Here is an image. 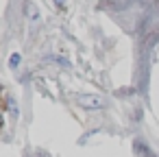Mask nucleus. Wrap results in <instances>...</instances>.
Returning a JSON list of instances; mask_svg holds the SVG:
<instances>
[{
	"label": "nucleus",
	"instance_id": "f257e3e1",
	"mask_svg": "<svg viewBox=\"0 0 159 157\" xmlns=\"http://www.w3.org/2000/svg\"><path fill=\"white\" fill-rule=\"evenodd\" d=\"M81 103H83V107H89V109H98L105 105V100L98 96H85V98H81Z\"/></svg>",
	"mask_w": 159,
	"mask_h": 157
},
{
	"label": "nucleus",
	"instance_id": "f03ea898",
	"mask_svg": "<svg viewBox=\"0 0 159 157\" xmlns=\"http://www.w3.org/2000/svg\"><path fill=\"white\" fill-rule=\"evenodd\" d=\"M20 63H22V55H20V53H13V55L9 57V68H11V70H16Z\"/></svg>",
	"mask_w": 159,
	"mask_h": 157
},
{
	"label": "nucleus",
	"instance_id": "7ed1b4c3",
	"mask_svg": "<svg viewBox=\"0 0 159 157\" xmlns=\"http://www.w3.org/2000/svg\"><path fill=\"white\" fill-rule=\"evenodd\" d=\"M63 2H66V0H55V5H57V7H63Z\"/></svg>",
	"mask_w": 159,
	"mask_h": 157
}]
</instances>
